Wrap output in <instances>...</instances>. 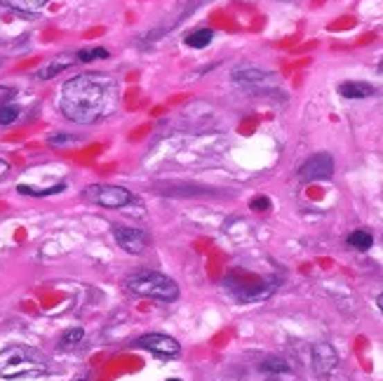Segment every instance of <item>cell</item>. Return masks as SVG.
<instances>
[{
  "mask_svg": "<svg viewBox=\"0 0 383 381\" xmlns=\"http://www.w3.org/2000/svg\"><path fill=\"white\" fill-rule=\"evenodd\" d=\"M339 94L346 99H367L374 94V87L369 82H357V80H346L339 85Z\"/></svg>",
  "mask_w": 383,
  "mask_h": 381,
  "instance_id": "30bf717a",
  "label": "cell"
},
{
  "mask_svg": "<svg viewBox=\"0 0 383 381\" xmlns=\"http://www.w3.org/2000/svg\"><path fill=\"white\" fill-rule=\"evenodd\" d=\"M118 106V85L109 76L82 73L66 80L59 94V109L64 118L75 125L99 123Z\"/></svg>",
  "mask_w": 383,
  "mask_h": 381,
  "instance_id": "6da1fadb",
  "label": "cell"
},
{
  "mask_svg": "<svg viewBox=\"0 0 383 381\" xmlns=\"http://www.w3.org/2000/svg\"><path fill=\"white\" fill-rule=\"evenodd\" d=\"M8 172H10V165H8V163H5V160H3V158H0V179H3V177H5V175H8Z\"/></svg>",
  "mask_w": 383,
  "mask_h": 381,
  "instance_id": "603a6c76",
  "label": "cell"
},
{
  "mask_svg": "<svg viewBox=\"0 0 383 381\" xmlns=\"http://www.w3.org/2000/svg\"><path fill=\"white\" fill-rule=\"evenodd\" d=\"M71 141H73V136H69V134H55V136H50V144H52V146L71 144Z\"/></svg>",
  "mask_w": 383,
  "mask_h": 381,
  "instance_id": "7402d4cb",
  "label": "cell"
},
{
  "mask_svg": "<svg viewBox=\"0 0 383 381\" xmlns=\"http://www.w3.org/2000/svg\"><path fill=\"white\" fill-rule=\"evenodd\" d=\"M82 337H85V332L82 330H69V332H64L62 335V339H59V348H73V346H78V344L82 342Z\"/></svg>",
  "mask_w": 383,
  "mask_h": 381,
  "instance_id": "2e32d148",
  "label": "cell"
},
{
  "mask_svg": "<svg viewBox=\"0 0 383 381\" xmlns=\"http://www.w3.org/2000/svg\"><path fill=\"white\" fill-rule=\"evenodd\" d=\"M348 245L353 249H360V252H367L369 247L374 245V238L369 231H362V229H357V231H353V233L348 236Z\"/></svg>",
  "mask_w": 383,
  "mask_h": 381,
  "instance_id": "5bb4252c",
  "label": "cell"
},
{
  "mask_svg": "<svg viewBox=\"0 0 383 381\" xmlns=\"http://www.w3.org/2000/svg\"><path fill=\"white\" fill-rule=\"evenodd\" d=\"M334 175V158L329 153H315L299 170L301 181H325Z\"/></svg>",
  "mask_w": 383,
  "mask_h": 381,
  "instance_id": "8992f818",
  "label": "cell"
},
{
  "mask_svg": "<svg viewBox=\"0 0 383 381\" xmlns=\"http://www.w3.org/2000/svg\"><path fill=\"white\" fill-rule=\"evenodd\" d=\"M125 285H127L130 292H134L139 296H148V299L175 301L179 296V285L158 271H136L127 276Z\"/></svg>",
  "mask_w": 383,
  "mask_h": 381,
  "instance_id": "3957f363",
  "label": "cell"
},
{
  "mask_svg": "<svg viewBox=\"0 0 383 381\" xmlns=\"http://www.w3.org/2000/svg\"><path fill=\"white\" fill-rule=\"evenodd\" d=\"M19 106L8 104V106H0V125H12L19 118Z\"/></svg>",
  "mask_w": 383,
  "mask_h": 381,
  "instance_id": "d6986e66",
  "label": "cell"
},
{
  "mask_svg": "<svg viewBox=\"0 0 383 381\" xmlns=\"http://www.w3.org/2000/svg\"><path fill=\"white\" fill-rule=\"evenodd\" d=\"M233 80L235 85L244 87L249 92H268L273 87H278V78L268 71H261V69H254V67H242V69H235L233 71Z\"/></svg>",
  "mask_w": 383,
  "mask_h": 381,
  "instance_id": "5b68a950",
  "label": "cell"
},
{
  "mask_svg": "<svg viewBox=\"0 0 383 381\" xmlns=\"http://www.w3.org/2000/svg\"><path fill=\"white\" fill-rule=\"evenodd\" d=\"M85 198L89 202L99 207H106V210H121V207H127L134 195L132 190L123 188V186H109V184H94V186L85 188Z\"/></svg>",
  "mask_w": 383,
  "mask_h": 381,
  "instance_id": "277c9868",
  "label": "cell"
},
{
  "mask_svg": "<svg viewBox=\"0 0 383 381\" xmlns=\"http://www.w3.org/2000/svg\"><path fill=\"white\" fill-rule=\"evenodd\" d=\"M94 59H109V50H104V47H92V50H80L75 55V62H94Z\"/></svg>",
  "mask_w": 383,
  "mask_h": 381,
  "instance_id": "ac0fdd59",
  "label": "cell"
},
{
  "mask_svg": "<svg viewBox=\"0 0 383 381\" xmlns=\"http://www.w3.org/2000/svg\"><path fill=\"white\" fill-rule=\"evenodd\" d=\"M50 0H0V5L5 8H12L17 12H28V15H35V12L45 10Z\"/></svg>",
  "mask_w": 383,
  "mask_h": 381,
  "instance_id": "7c38bea8",
  "label": "cell"
},
{
  "mask_svg": "<svg viewBox=\"0 0 383 381\" xmlns=\"http://www.w3.org/2000/svg\"><path fill=\"white\" fill-rule=\"evenodd\" d=\"M15 90L12 87H8V85H0V106H8V104H12V99H15Z\"/></svg>",
  "mask_w": 383,
  "mask_h": 381,
  "instance_id": "ffe728a7",
  "label": "cell"
},
{
  "mask_svg": "<svg viewBox=\"0 0 383 381\" xmlns=\"http://www.w3.org/2000/svg\"><path fill=\"white\" fill-rule=\"evenodd\" d=\"M212 40H214V31H212V28H197V31L186 35V45L193 47V50H202V47H207L209 43H212Z\"/></svg>",
  "mask_w": 383,
  "mask_h": 381,
  "instance_id": "4fadbf2b",
  "label": "cell"
},
{
  "mask_svg": "<svg viewBox=\"0 0 383 381\" xmlns=\"http://www.w3.org/2000/svg\"><path fill=\"white\" fill-rule=\"evenodd\" d=\"M66 188V184H57V186L52 188H33V186H26V184H19L17 186V190H19L21 195H35V198H40V195H52V193H62V190Z\"/></svg>",
  "mask_w": 383,
  "mask_h": 381,
  "instance_id": "9a60e30c",
  "label": "cell"
},
{
  "mask_svg": "<svg viewBox=\"0 0 383 381\" xmlns=\"http://www.w3.org/2000/svg\"><path fill=\"white\" fill-rule=\"evenodd\" d=\"M113 238L127 254H143L148 245L146 233L139 229H132V226H113Z\"/></svg>",
  "mask_w": 383,
  "mask_h": 381,
  "instance_id": "ba28073f",
  "label": "cell"
},
{
  "mask_svg": "<svg viewBox=\"0 0 383 381\" xmlns=\"http://www.w3.org/2000/svg\"><path fill=\"white\" fill-rule=\"evenodd\" d=\"M249 207L256 212H266V210H271V200L268 198H254L252 202H249Z\"/></svg>",
  "mask_w": 383,
  "mask_h": 381,
  "instance_id": "44dd1931",
  "label": "cell"
},
{
  "mask_svg": "<svg viewBox=\"0 0 383 381\" xmlns=\"http://www.w3.org/2000/svg\"><path fill=\"white\" fill-rule=\"evenodd\" d=\"M167 381H181V379H167Z\"/></svg>",
  "mask_w": 383,
  "mask_h": 381,
  "instance_id": "d4e9b609",
  "label": "cell"
},
{
  "mask_svg": "<svg viewBox=\"0 0 383 381\" xmlns=\"http://www.w3.org/2000/svg\"><path fill=\"white\" fill-rule=\"evenodd\" d=\"M261 370L266 374H285V372H290V365H287L283 358H268L261 362Z\"/></svg>",
  "mask_w": 383,
  "mask_h": 381,
  "instance_id": "e0dca14e",
  "label": "cell"
},
{
  "mask_svg": "<svg viewBox=\"0 0 383 381\" xmlns=\"http://www.w3.org/2000/svg\"><path fill=\"white\" fill-rule=\"evenodd\" d=\"M73 62H75V59H71V57H57V59H52V62L47 64V67H43V69L38 71V73H35V78H38V80H50V78H55L57 73H62L64 69H69Z\"/></svg>",
  "mask_w": 383,
  "mask_h": 381,
  "instance_id": "8fae6325",
  "label": "cell"
},
{
  "mask_svg": "<svg viewBox=\"0 0 383 381\" xmlns=\"http://www.w3.org/2000/svg\"><path fill=\"white\" fill-rule=\"evenodd\" d=\"M50 372L47 358L28 346H8L0 351V379H28Z\"/></svg>",
  "mask_w": 383,
  "mask_h": 381,
  "instance_id": "7a4b0ae2",
  "label": "cell"
},
{
  "mask_svg": "<svg viewBox=\"0 0 383 381\" xmlns=\"http://www.w3.org/2000/svg\"><path fill=\"white\" fill-rule=\"evenodd\" d=\"M339 365V353L334 351L332 344L327 342H320L313 346V370L315 374H320V377H329L334 370H337Z\"/></svg>",
  "mask_w": 383,
  "mask_h": 381,
  "instance_id": "9c48e42d",
  "label": "cell"
},
{
  "mask_svg": "<svg viewBox=\"0 0 383 381\" xmlns=\"http://www.w3.org/2000/svg\"><path fill=\"white\" fill-rule=\"evenodd\" d=\"M136 344L146 351H151V353L160 355V358H177V355L181 353V346H179V342L175 337L158 335V332H153V335H143Z\"/></svg>",
  "mask_w": 383,
  "mask_h": 381,
  "instance_id": "52a82bcc",
  "label": "cell"
},
{
  "mask_svg": "<svg viewBox=\"0 0 383 381\" xmlns=\"http://www.w3.org/2000/svg\"><path fill=\"white\" fill-rule=\"evenodd\" d=\"M376 306H379V311L383 313V292L379 294V299H376Z\"/></svg>",
  "mask_w": 383,
  "mask_h": 381,
  "instance_id": "cb8c5ba5",
  "label": "cell"
}]
</instances>
